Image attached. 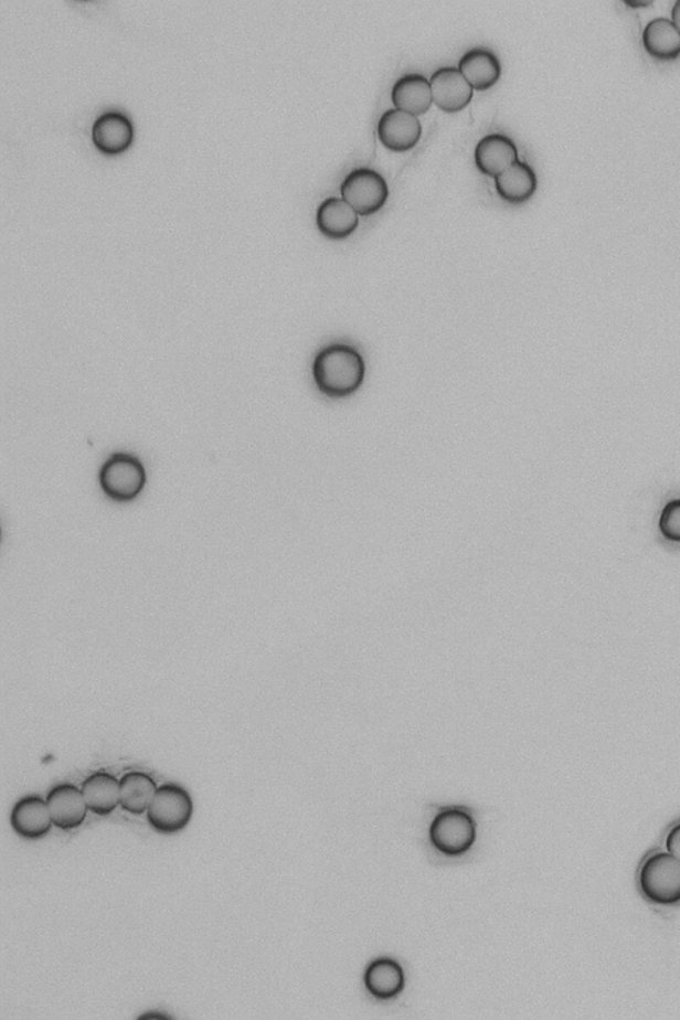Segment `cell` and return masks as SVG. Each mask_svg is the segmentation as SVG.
Wrapping results in <instances>:
<instances>
[{
	"instance_id": "ac0fdd59",
	"label": "cell",
	"mask_w": 680,
	"mask_h": 1020,
	"mask_svg": "<svg viewBox=\"0 0 680 1020\" xmlns=\"http://www.w3.org/2000/svg\"><path fill=\"white\" fill-rule=\"evenodd\" d=\"M644 47L658 61H676L680 56V32L669 18H656L647 23L644 35Z\"/></svg>"
},
{
	"instance_id": "d6986e66",
	"label": "cell",
	"mask_w": 680,
	"mask_h": 1020,
	"mask_svg": "<svg viewBox=\"0 0 680 1020\" xmlns=\"http://www.w3.org/2000/svg\"><path fill=\"white\" fill-rule=\"evenodd\" d=\"M404 971L401 964L391 958H379L371 963L364 974V985L372 997L392 999L404 989Z\"/></svg>"
},
{
	"instance_id": "cb8c5ba5",
	"label": "cell",
	"mask_w": 680,
	"mask_h": 1020,
	"mask_svg": "<svg viewBox=\"0 0 680 1020\" xmlns=\"http://www.w3.org/2000/svg\"><path fill=\"white\" fill-rule=\"evenodd\" d=\"M671 21L677 25L680 32V0H677L676 4L672 6Z\"/></svg>"
},
{
	"instance_id": "603a6c76",
	"label": "cell",
	"mask_w": 680,
	"mask_h": 1020,
	"mask_svg": "<svg viewBox=\"0 0 680 1020\" xmlns=\"http://www.w3.org/2000/svg\"><path fill=\"white\" fill-rule=\"evenodd\" d=\"M624 3L631 9L649 8L652 4L651 0H624Z\"/></svg>"
},
{
	"instance_id": "2e32d148",
	"label": "cell",
	"mask_w": 680,
	"mask_h": 1020,
	"mask_svg": "<svg viewBox=\"0 0 680 1020\" xmlns=\"http://www.w3.org/2000/svg\"><path fill=\"white\" fill-rule=\"evenodd\" d=\"M459 70L474 89H489L499 82L501 63L492 50L475 47L464 52Z\"/></svg>"
},
{
	"instance_id": "3957f363",
	"label": "cell",
	"mask_w": 680,
	"mask_h": 1020,
	"mask_svg": "<svg viewBox=\"0 0 680 1020\" xmlns=\"http://www.w3.org/2000/svg\"><path fill=\"white\" fill-rule=\"evenodd\" d=\"M639 888L652 904L670 906L680 902V860L670 853H656L644 862Z\"/></svg>"
},
{
	"instance_id": "8fae6325",
	"label": "cell",
	"mask_w": 680,
	"mask_h": 1020,
	"mask_svg": "<svg viewBox=\"0 0 680 1020\" xmlns=\"http://www.w3.org/2000/svg\"><path fill=\"white\" fill-rule=\"evenodd\" d=\"M519 161V149L509 136L489 134L475 147V163L481 173L496 178Z\"/></svg>"
},
{
	"instance_id": "6da1fadb",
	"label": "cell",
	"mask_w": 680,
	"mask_h": 1020,
	"mask_svg": "<svg viewBox=\"0 0 680 1020\" xmlns=\"http://www.w3.org/2000/svg\"><path fill=\"white\" fill-rule=\"evenodd\" d=\"M312 376L322 394L331 399L354 395L365 378L364 359L355 348L333 343L320 350L314 359Z\"/></svg>"
},
{
	"instance_id": "52a82bcc",
	"label": "cell",
	"mask_w": 680,
	"mask_h": 1020,
	"mask_svg": "<svg viewBox=\"0 0 680 1020\" xmlns=\"http://www.w3.org/2000/svg\"><path fill=\"white\" fill-rule=\"evenodd\" d=\"M10 824L23 840L38 841L51 832L52 819L47 800L41 795H25L11 809Z\"/></svg>"
},
{
	"instance_id": "7402d4cb",
	"label": "cell",
	"mask_w": 680,
	"mask_h": 1020,
	"mask_svg": "<svg viewBox=\"0 0 680 1020\" xmlns=\"http://www.w3.org/2000/svg\"><path fill=\"white\" fill-rule=\"evenodd\" d=\"M666 849L667 852L680 860V824L677 827H673L670 830V833L667 835L666 839Z\"/></svg>"
},
{
	"instance_id": "277c9868",
	"label": "cell",
	"mask_w": 680,
	"mask_h": 1020,
	"mask_svg": "<svg viewBox=\"0 0 680 1020\" xmlns=\"http://www.w3.org/2000/svg\"><path fill=\"white\" fill-rule=\"evenodd\" d=\"M99 481L108 499L129 502L136 500L146 488L147 472L139 457L115 454L103 464Z\"/></svg>"
},
{
	"instance_id": "ffe728a7",
	"label": "cell",
	"mask_w": 680,
	"mask_h": 1020,
	"mask_svg": "<svg viewBox=\"0 0 680 1020\" xmlns=\"http://www.w3.org/2000/svg\"><path fill=\"white\" fill-rule=\"evenodd\" d=\"M152 776L141 771H130L120 777V808L129 815H147L157 793Z\"/></svg>"
},
{
	"instance_id": "e0dca14e",
	"label": "cell",
	"mask_w": 680,
	"mask_h": 1020,
	"mask_svg": "<svg viewBox=\"0 0 680 1020\" xmlns=\"http://www.w3.org/2000/svg\"><path fill=\"white\" fill-rule=\"evenodd\" d=\"M538 185L534 169L521 160L495 178L497 193L509 204H522L528 201L538 191Z\"/></svg>"
},
{
	"instance_id": "7c38bea8",
	"label": "cell",
	"mask_w": 680,
	"mask_h": 1020,
	"mask_svg": "<svg viewBox=\"0 0 680 1020\" xmlns=\"http://www.w3.org/2000/svg\"><path fill=\"white\" fill-rule=\"evenodd\" d=\"M316 221L320 233L326 237L343 240L357 231L359 214L343 199L327 198L317 209Z\"/></svg>"
},
{
	"instance_id": "44dd1931",
	"label": "cell",
	"mask_w": 680,
	"mask_h": 1020,
	"mask_svg": "<svg viewBox=\"0 0 680 1020\" xmlns=\"http://www.w3.org/2000/svg\"><path fill=\"white\" fill-rule=\"evenodd\" d=\"M659 531L666 540L680 542V499L670 501L663 508Z\"/></svg>"
},
{
	"instance_id": "9a60e30c",
	"label": "cell",
	"mask_w": 680,
	"mask_h": 1020,
	"mask_svg": "<svg viewBox=\"0 0 680 1020\" xmlns=\"http://www.w3.org/2000/svg\"><path fill=\"white\" fill-rule=\"evenodd\" d=\"M82 793L91 814L107 817L120 807V780L97 771L82 783Z\"/></svg>"
},
{
	"instance_id": "5bb4252c",
	"label": "cell",
	"mask_w": 680,
	"mask_h": 1020,
	"mask_svg": "<svg viewBox=\"0 0 680 1020\" xmlns=\"http://www.w3.org/2000/svg\"><path fill=\"white\" fill-rule=\"evenodd\" d=\"M132 139V121L117 110L102 114L94 123L93 140L103 152L119 153L129 147Z\"/></svg>"
},
{
	"instance_id": "30bf717a",
	"label": "cell",
	"mask_w": 680,
	"mask_h": 1020,
	"mask_svg": "<svg viewBox=\"0 0 680 1020\" xmlns=\"http://www.w3.org/2000/svg\"><path fill=\"white\" fill-rule=\"evenodd\" d=\"M434 103L446 113H459L474 99V87L459 67L444 65L431 76Z\"/></svg>"
},
{
	"instance_id": "4fadbf2b",
	"label": "cell",
	"mask_w": 680,
	"mask_h": 1020,
	"mask_svg": "<svg viewBox=\"0 0 680 1020\" xmlns=\"http://www.w3.org/2000/svg\"><path fill=\"white\" fill-rule=\"evenodd\" d=\"M391 100L397 109L423 115L433 106V88L424 75L416 72L404 74L392 85Z\"/></svg>"
},
{
	"instance_id": "9c48e42d",
	"label": "cell",
	"mask_w": 680,
	"mask_h": 1020,
	"mask_svg": "<svg viewBox=\"0 0 680 1020\" xmlns=\"http://www.w3.org/2000/svg\"><path fill=\"white\" fill-rule=\"evenodd\" d=\"M423 135L422 123L414 114L390 108L378 121V136L385 148L405 152L416 146Z\"/></svg>"
},
{
	"instance_id": "5b68a950",
	"label": "cell",
	"mask_w": 680,
	"mask_h": 1020,
	"mask_svg": "<svg viewBox=\"0 0 680 1020\" xmlns=\"http://www.w3.org/2000/svg\"><path fill=\"white\" fill-rule=\"evenodd\" d=\"M429 839L444 854H464L474 847L476 840L474 817L460 808L444 809L431 824Z\"/></svg>"
},
{
	"instance_id": "7a4b0ae2",
	"label": "cell",
	"mask_w": 680,
	"mask_h": 1020,
	"mask_svg": "<svg viewBox=\"0 0 680 1020\" xmlns=\"http://www.w3.org/2000/svg\"><path fill=\"white\" fill-rule=\"evenodd\" d=\"M193 816V797L178 783H166L157 788L155 799L147 810L149 827L160 835L182 832Z\"/></svg>"
},
{
	"instance_id": "8992f818",
	"label": "cell",
	"mask_w": 680,
	"mask_h": 1020,
	"mask_svg": "<svg viewBox=\"0 0 680 1020\" xmlns=\"http://www.w3.org/2000/svg\"><path fill=\"white\" fill-rule=\"evenodd\" d=\"M340 194L358 214L371 215L381 211L390 195L387 181L375 169L368 167L350 170L340 184Z\"/></svg>"
},
{
	"instance_id": "ba28073f",
	"label": "cell",
	"mask_w": 680,
	"mask_h": 1020,
	"mask_svg": "<svg viewBox=\"0 0 680 1020\" xmlns=\"http://www.w3.org/2000/svg\"><path fill=\"white\" fill-rule=\"evenodd\" d=\"M47 806L51 814L52 824L61 830H74L81 828L87 819L89 809L84 800L82 788L71 783H61L49 790Z\"/></svg>"
}]
</instances>
